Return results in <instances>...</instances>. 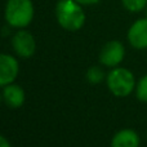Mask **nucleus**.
Instances as JSON below:
<instances>
[{"mask_svg":"<svg viewBox=\"0 0 147 147\" xmlns=\"http://www.w3.org/2000/svg\"><path fill=\"white\" fill-rule=\"evenodd\" d=\"M56 16L58 23L69 31H76L83 27L85 22L81 7L75 0H61L56 7Z\"/></svg>","mask_w":147,"mask_h":147,"instance_id":"nucleus-1","label":"nucleus"},{"mask_svg":"<svg viewBox=\"0 0 147 147\" xmlns=\"http://www.w3.org/2000/svg\"><path fill=\"white\" fill-rule=\"evenodd\" d=\"M34 7L31 0H8L5 20L13 27H26L32 21Z\"/></svg>","mask_w":147,"mask_h":147,"instance_id":"nucleus-2","label":"nucleus"},{"mask_svg":"<svg viewBox=\"0 0 147 147\" xmlns=\"http://www.w3.org/2000/svg\"><path fill=\"white\" fill-rule=\"evenodd\" d=\"M107 86L116 97H127L136 88L134 75L127 69L116 67L107 75Z\"/></svg>","mask_w":147,"mask_h":147,"instance_id":"nucleus-3","label":"nucleus"},{"mask_svg":"<svg viewBox=\"0 0 147 147\" xmlns=\"http://www.w3.org/2000/svg\"><path fill=\"white\" fill-rule=\"evenodd\" d=\"M124 45L117 40H112L103 45L101 53H99V61L105 66L115 67L124 59Z\"/></svg>","mask_w":147,"mask_h":147,"instance_id":"nucleus-4","label":"nucleus"},{"mask_svg":"<svg viewBox=\"0 0 147 147\" xmlns=\"http://www.w3.org/2000/svg\"><path fill=\"white\" fill-rule=\"evenodd\" d=\"M13 48H14L16 53L20 57L23 58H30L34 56L36 49V43L34 36L31 35L28 31H18L14 36H13Z\"/></svg>","mask_w":147,"mask_h":147,"instance_id":"nucleus-5","label":"nucleus"},{"mask_svg":"<svg viewBox=\"0 0 147 147\" xmlns=\"http://www.w3.org/2000/svg\"><path fill=\"white\" fill-rule=\"evenodd\" d=\"M18 62L9 54H0V86L12 84L18 75Z\"/></svg>","mask_w":147,"mask_h":147,"instance_id":"nucleus-6","label":"nucleus"},{"mask_svg":"<svg viewBox=\"0 0 147 147\" xmlns=\"http://www.w3.org/2000/svg\"><path fill=\"white\" fill-rule=\"evenodd\" d=\"M128 40L136 49L147 48V17L136 21L128 31Z\"/></svg>","mask_w":147,"mask_h":147,"instance_id":"nucleus-7","label":"nucleus"},{"mask_svg":"<svg viewBox=\"0 0 147 147\" xmlns=\"http://www.w3.org/2000/svg\"><path fill=\"white\" fill-rule=\"evenodd\" d=\"M3 98L8 106H10L12 109H18L25 102V92L20 85L8 84L3 90Z\"/></svg>","mask_w":147,"mask_h":147,"instance_id":"nucleus-8","label":"nucleus"},{"mask_svg":"<svg viewBox=\"0 0 147 147\" xmlns=\"http://www.w3.org/2000/svg\"><path fill=\"white\" fill-rule=\"evenodd\" d=\"M111 147H140V137L133 129H121L114 136Z\"/></svg>","mask_w":147,"mask_h":147,"instance_id":"nucleus-9","label":"nucleus"},{"mask_svg":"<svg viewBox=\"0 0 147 147\" xmlns=\"http://www.w3.org/2000/svg\"><path fill=\"white\" fill-rule=\"evenodd\" d=\"M123 5L130 12H140L147 7V0H121Z\"/></svg>","mask_w":147,"mask_h":147,"instance_id":"nucleus-10","label":"nucleus"},{"mask_svg":"<svg viewBox=\"0 0 147 147\" xmlns=\"http://www.w3.org/2000/svg\"><path fill=\"white\" fill-rule=\"evenodd\" d=\"M136 93L137 98L142 102H147V75H145L136 86Z\"/></svg>","mask_w":147,"mask_h":147,"instance_id":"nucleus-11","label":"nucleus"},{"mask_svg":"<svg viewBox=\"0 0 147 147\" xmlns=\"http://www.w3.org/2000/svg\"><path fill=\"white\" fill-rule=\"evenodd\" d=\"M103 71H102L99 67L97 66H93L90 67V69L88 70V72H86V78H88V81H90V83L93 84H98L99 81L103 80Z\"/></svg>","mask_w":147,"mask_h":147,"instance_id":"nucleus-12","label":"nucleus"},{"mask_svg":"<svg viewBox=\"0 0 147 147\" xmlns=\"http://www.w3.org/2000/svg\"><path fill=\"white\" fill-rule=\"evenodd\" d=\"M0 147H10L8 140H7V138H4L3 136H0Z\"/></svg>","mask_w":147,"mask_h":147,"instance_id":"nucleus-13","label":"nucleus"},{"mask_svg":"<svg viewBox=\"0 0 147 147\" xmlns=\"http://www.w3.org/2000/svg\"><path fill=\"white\" fill-rule=\"evenodd\" d=\"M75 1H78L79 4H96V3H98L99 0H75Z\"/></svg>","mask_w":147,"mask_h":147,"instance_id":"nucleus-14","label":"nucleus"},{"mask_svg":"<svg viewBox=\"0 0 147 147\" xmlns=\"http://www.w3.org/2000/svg\"><path fill=\"white\" fill-rule=\"evenodd\" d=\"M146 16H147V8H146Z\"/></svg>","mask_w":147,"mask_h":147,"instance_id":"nucleus-15","label":"nucleus"}]
</instances>
